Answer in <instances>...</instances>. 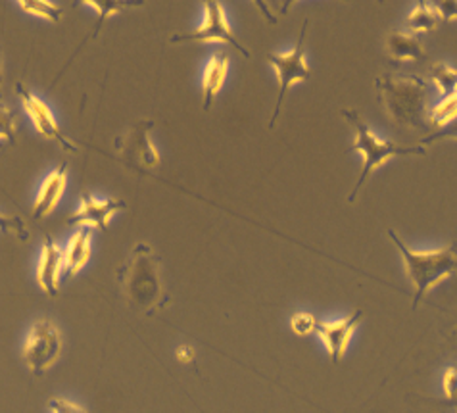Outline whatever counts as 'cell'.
<instances>
[{
  "label": "cell",
  "mask_w": 457,
  "mask_h": 413,
  "mask_svg": "<svg viewBox=\"0 0 457 413\" xmlns=\"http://www.w3.org/2000/svg\"><path fill=\"white\" fill-rule=\"evenodd\" d=\"M120 286L125 302L138 314L150 316L171 304L163 285L160 258L146 243L133 246L129 258L120 269Z\"/></svg>",
  "instance_id": "1"
},
{
  "label": "cell",
  "mask_w": 457,
  "mask_h": 413,
  "mask_svg": "<svg viewBox=\"0 0 457 413\" xmlns=\"http://www.w3.org/2000/svg\"><path fill=\"white\" fill-rule=\"evenodd\" d=\"M378 98L386 114L410 129L427 128L428 85L413 73H385L377 78Z\"/></svg>",
  "instance_id": "2"
},
{
  "label": "cell",
  "mask_w": 457,
  "mask_h": 413,
  "mask_svg": "<svg viewBox=\"0 0 457 413\" xmlns=\"http://www.w3.org/2000/svg\"><path fill=\"white\" fill-rule=\"evenodd\" d=\"M392 243L400 250L403 260L405 275L413 286V308L423 302V298L438 286L442 281L450 279L457 268V256L453 248L438 250H411L395 231H388Z\"/></svg>",
  "instance_id": "3"
},
{
  "label": "cell",
  "mask_w": 457,
  "mask_h": 413,
  "mask_svg": "<svg viewBox=\"0 0 457 413\" xmlns=\"http://www.w3.org/2000/svg\"><path fill=\"white\" fill-rule=\"evenodd\" d=\"M342 116H345L350 125L355 131V143H353V150L363 156V166H361V175L358 183H355L353 191L348 196V202H353L355 196L360 194V191L363 189L365 181L371 178V173L380 168L383 164H386L388 160L392 158H408V156H425L427 148L423 146H402L392 141H383L371 131L370 125L363 121V118L353 110H342Z\"/></svg>",
  "instance_id": "4"
},
{
  "label": "cell",
  "mask_w": 457,
  "mask_h": 413,
  "mask_svg": "<svg viewBox=\"0 0 457 413\" xmlns=\"http://www.w3.org/2000/svg\"><path fill=\"white\" fill-rule=\"evenodd\" d=\"M62 350L63 341L58 325L53 319H37L21 344V358L35 377H43L56 366Z\"/></svg>",
  "instance_id": "5"
},
{
  "label": "cell",
  "mask_w": 457,
  "mask_h": 413,
  "mask_svg": "<svg viewBox=\"0 0 457 413\" xmlns=\"http://www.w3.org/2000/svg\"><path fill=\"white\" fill-rule=\"evenodd\" d=\"M306 29H308V20L302 23V31L298 35V43L295 48H290L288 53H278V54H268V62L277 73L278 79V98L273 110V118L270 121V128L273 129L278 114H281L285 98L292 87L298 83H306L312 78V70L306 60V48H303V39H306Z\"/></svg>",
  "instance_id": "6"
},
{
  "label": "cell",
  "mask_w": 457,
  "mask_h": 413,
  "mask_svg": "<svg viewBox=\"0 0 457 413\" xmlns=\"http://www.w3.org/2000/svg\"><path fill=\"white\" fill-rule=\"evenodd\" d=\"M202 6H204V21L200 28L171 37V43H225L245 58H250V53L238 43L233 28L228 25L225 8L220 0H202Z\"/></svg>",
  "instance_id": "7"
},
{
  "label": "cell",
  "mask_w": 457,
  "mask_h": 413,
  "mask_svg": "<svg viewBox=\"0 0 457 413\" xmlns=\"http://www.w3.org/2000/svg\"><path fill=\"white\" fill-rule=\"evenodd\" d=\"M154 121H137L116 141V153L127 166L138 171H154L160 168L162 158L158 148L150 139Z\"/></svg>",
  "instance_id": "8"
},
{
  "label": "cell",
  "mask_w": 457,
  "mask_h": 413,
  "mask_svg": "<svg viewBox=\"0 0 457 413\" xmlns=\"http://www.w3.org/2000/svg\"><path fill=\"white\" fill-rule=\"evenodd\" d=\"M16 93L21 100V106L25 110V114L29 116L31 123L35 131L39 133L43 139L46 141H54L58 146H62L63 150H68V153H79L78 145L73 141H70L63 131L60 129V125L53 114V110L45 103L41 96H37L35 93H31L28 87L18 83L16 85Z\"/></svg>",
  "instance_id": "9"
},
{
  "label": "cell",
  "mask_w": 457,
  "mask_h": 413,
  "mask_svg": "<svg viewBox=\"0 0 457 413\" xmlns=\"http://www.w3.org/2000/svg\"><path fill=\"white\" fill-rule=\"evenodd\" d=\"M127 208L125 200L121 198H110V200H98L88 191H83L79 196V208L70 216V225H87L106 233L112 218Z\"/></svg>",
  "instance_id": "10"
},
{
  "label": "cell",
  "mask_w": 457,
  "mask_h": 413,
  "mask_svg": "<svg viewBox=\"0 0 457 413\" xmlns=\"http://www.w3.org/2000/svg\"><path fill=\"white\" fill-rule=\"evenodd\" d=\"M363 318H365V311L355 310L345 319L315 323V333L321 336V341L327 346L328 356H331L335 366L340 364V359L345 358L352 341V335L355 329H358V325L363 321Z\"/></svg>",
  "instance_id": "11"
},
{
  "label": "cell",
  "mask_w": 457,
  "mask_h": 413,
  "mask_svg": "<svg viewBox=\"0 0 457 413\" xmlns=\"http://www.w3.org/2000/svg\"><path fill=\"white\" fill-rule=\"evenodd\" d=\"M63 269V252L53 236H43L39 261H37L35 279L41 291L53 300L60 298V275Z\"/></svg>",
  "instance_id": "12"
},
{
  "label": "cell",
  "mask_w": 457,
  "mask_h": 413,
  "mask_svg": "<svg viewBox=\"0 0 457 413\" xmlns=\"http://www.w3.org/2000/svg\"><path fill=\"white\" fill-rule=\"evenodd\" d=\"M66 186H68V164L63 161V164H60L53 173H48L45 178L39 193L35 196L31 218L35 221H41L53 214V211L58 208L63 193H66Z\"/></svg>",
  "instance_id": "13"
},
{
  "label": "cell",
  "mask_w": 457,
  "mask_h": 413,
  "mask_svg": "<svg viewBox=\"0 0 457 413\" xmlns=\"http://www.w3.org/2000/svg\"><path fill=\"white\" fill-rule=\"evenodd\" d=\"M63 252V268L68 277H75L88 264L93 256V227H81L75 231Z\"/></svg>",
  "instance_id": "14"
},
{
  "label": "cell",
  "mask_w": 457,
  "mask_h": 413,
  "mask_svg": "<svg viewBox=\"0 0 457 413\" xmlns=\"http://www.w3.org/2000/svg\"><path fill=\"white\" fill-rule=\"evenodd\" d=\"M228 54L225 50H220V53L212 54L208 60V64L204 68V78H202V95H204V103H202V108L206 112L212 108L215 96L223 89L227 73H228Z\"/></svg>",
  "instance_id": "15"
},
{
  "label": "cell",
  "mask_w": 457,
  "mask_h": 413,
  "mask_svg": "<svg viewBox=\"0 0 457 413\" xmlns=\"http://www.w3.org/2000/svg\"><path fill=\"white\" fill-rule=\"evenodd\" d=\"M386 53L396 62H419L427 56L421 39L408 31H392L386 39Z\"/></svg>",
  "instance_id": "16"
},
{
  "label": "cell",
  "mask_w": 457,
  "mask_h": 413,
  "mask_svg": "<svg viewBox=\"0 0 457 413\" xmlns=\"http://www.w3.org/2000/svg\"><path fill=\"white\" fill-rule=\"evenodd\" d=\"M79 4H85V6H91L98 12V21L95 25V29L91 33V37L85 43H88L93 39V37H96L100 33V29H103V25L106 23L108 18L116 16V14H121V12L129 10V8H138L145 4V0H78Z\"/></svg>",
  "instance_id": "17"
},
{
  "label": "cell",
  "mask_w": 457,
  "mask_h": 413,
  "mask_svg": "<svg viewBox=\"0 0 457 413\" xmlns=\"http://www.w3.org/2000/svg\"><path fill=\"white\" fill-rule=\"evenodd\" d=\"M440 25V18L428 0H417L415 8L408 14V28L413 33H430Z\"/></svg>",
  "instance_id": "18"
},
{
  "label": "cell",
  "mask_w": 457,
  "mask_h": 413,
  "mask_svg": "<svg viewBox=\"0 0 457 413\" xmlns=\"http://www.w3.org/2000/svg\"><path fill=\"white\" fill-rule=\"evenodd\" d=\"M16 3L25 14L41 18L50 23H58L63 16V8L53 3V0H16Z\"/></svg>",
  "instance_id": "19"
},
{
  "label": "cell",
  "mask_w": 457,
  "mask_h": 413,
  "mask_svg": "<svg viewBox=\"0 0 457 413\" xmlns=\"http://www.w3.org/2000/svg\"><path fill=\"white\" fill-rule=\"evenodd\" d=\"M457 116V96L455 93L444 96L438 104L433 106V110L427 114V123L430 128H444L455 120Z\"/></svg>",
  "instance_id": "20"
},
{
  "label": "cell",
  "mask_w": 457,
  "mask_h": 413,
  "mask_svg": "<svg viewBox=\"0 0 457 413\" xmlns=\"http://www.w3.org/2000/svg\"><path fill=\"white\" fill-rule=\"evenodd\" d=\"M430 79H433L442 96L455 93L457 71L453 66L444 64V62H436V64H433V68H430Z\"/></svg>",
  "instance_id": "21"
},
{
  "label": "cell",
  "mask_w": 457,
  "mask_h": 413,
  "mask_svg": "<svg viewBox=\"0 0 457 413\" xmlns=\"http://www.w3.org/2000/svg\"><path fill=\"white\" fill-rule=\"evenodd\" d=\"M16 112L10 110L6 104L0 103V141H6L8 145H14L16 141Z\"/></svg>",
  "instance_id": "22"
},
{
  "label": "cell",
  "mask_w": 457,
  "mask_h": 413,
  "mask_svg": "<svg viewBox=\"0 0 457 413\" xmlns=\"http://www.w3.org/2000/svg\"><path fill=\"white\" fill-rule=\"evenodd\" d=\"M0 231L8 233V235H12V236H18L20 241H28V239H29L28 225L23 223L21 218H16V216L0 214Z\"/></svg>",
  "instance_id": "23"
},
{
  "label": "cell",
  "mask_w": 457,
  "mask_h": 413,
  "mask_svg": "<svg viewBox=\"0 0 457 413\" xmlns=\"http://www.w3.org/2000/svg\"><path fill=\"white\" fill-rule=\"evenodd\" d=\"M315 316H312L310 311H298V314L290 319V329L298 336H308L315 333Z\"/></svg>",
  "instance_id": "24"
},
{
  "label": "cell",
  "mask_w": 457,
  "mask_h": 413,
  "mask_svg": "<svg viewBox=\"0 0 457 413\" xmlns=\"http://www.w3.org/2000/svg\"><path fill=\"white\" fill-rule=\"evenodd\" d=\"M435 8L440 21H455L457 18V0H428Z\"/></svg>",
  "instance_id": "25"
},
{
  "label": "cell",
  "mask_w": 457,
  "mask_h": 413,
  "mask_svg": "<svg viewBox=\"0 0 457 413\" xmlns=\"http://www.w3.org/2000/svg\"><path fill=\"white\" fill-rule=\"evenodd\" d=\"M48 411H56V413H81V411H87L83 406L71 402V400H66V398H60V396H54L48 400Z\"/></svg>",
  "instance_id": "26"
},
{
  "label": "cell",
  "mask_w": 457,
  "mask_h": 413,
  "mask_svg": "<svg viewBox=\"0 0 457 413\" xmlns=\"http://www.w3.org/2000/svg\"><path fill=\"white\" fill-rule=\"evenodd\" d=\"M455 384H457V373L455 368L446 369L442 379V386H444V394L450 400V402H455Z\"/></svg>",
  "instance_id": "27"
},
{
  "label": "cell",
  "mask_w": 457,
  "mask_h": 413,
  "mask_svg": "<svg viewBox=\"0 0 457 413\" xmlns=\"http://www.w3.org/2000/svg\"><path fill=\"white\" fill-rule=\"evenodd\" d=\"M175 358H177V361H179V364L188 366V364H195L196 352H195V348L190 346V344H179V346L175 348Z\"/></svg>",
  "instance_id": "28"
},
{
  "label": "cell",
  "mask_w": 457,
  "mask_h": 413,
  "mask_svg": "<svg viewBox=\"0 0 457 413\" xmlns=\"http://www.w3.org/2000/svg\"><path fill=\"white\" fill-rule=\"evenodd\" d=\"M252 4L260 10V14H262L265 20H268L270 23H277V18L273 16V12L270 10L268 0H252Z\"/></svg>",
  "instance_id": "29"
},
{
  "label": "cell",
  "mask_w": 457,
  "mask_h": 413,
  "mask_svg": "<svg viewBox=\"0 0 457 413\" xmlns=\"http://www.w3.org/2000/svg\"><path fill=\"white\" fill-rule=\"evenodd\" d=\"M298 3V0H283V4H281V16H287L288 14V10L295 6ZM345 3H350V0H345Z\"/></svg>",
  "instance_id": "30"
},
{
  "label": "cell",
  "mask_w": 457,
  "mask_h": 413,
  "mask_svg": "<svg viewBox=\"0 0 457 413\" xmlns=\"http://www.w3.org/2000/svg\"><path fill=\"white\" fill-rule=\"evenodd\" d=\"M3 60H0V100H3Z\"/></svg>",
  "instance_id": "31"
},
{
  "label": "cell",
  "mask_w": 457,
  "mask_h": 413,
  "mask_svg": "<svg viewBox=\"0 0 457 413\" xmlns=\"http://www.w3.org/2000/svg\"><path fill=\"white\" fill-rule=\"evenodd\" d=\"M3 148H4V145H0V153H3Z\"/></svg>",
  "instance_id": "32"
},
{
  "label": "cell",
  "mask_w": 457,
  "mask_h": 413,
  "mask_svg": "<svg viewBox=\"0 0 457 413\" xmlns=\"http://www.w3.org/2000/svg\"><path fill=\"white\" fill-rule=\"evenodd\" d=\"M377 3H380V4H383V3H385V0H377Z\"/></svg>",
  "instance_id": "33"
}]
</instances>
